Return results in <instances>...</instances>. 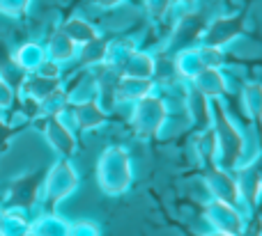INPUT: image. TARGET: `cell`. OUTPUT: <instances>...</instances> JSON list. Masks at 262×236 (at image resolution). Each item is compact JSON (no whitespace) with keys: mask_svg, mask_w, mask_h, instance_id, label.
<instances>
[{"mask_svg":"<svg viewBox=\"0 0 262 236\" xmlns=\"http://www.w3.org/2000/svg\"><path fill=\"white\" fill-rule=\"evenodd\" d=\"M90 3L99 9H115V7H120V5L129 3V0H90Z\"/></svg>","mask_w":262,"mask_h":236,"instance_id":"cell-27","label":"cell"},{"mask_svg":"<svg viewBox=\"0 0 262 236\" xmlns=\"http://www.w3.org/2000/svg\"><path fill=\"white\" fill-rule=\"evenodd\" d=\"M189 85L195 87L209 101H216V99L226 101L228 92H230V81H228L226 69H219V67H205L198 76L191 78Z\"/></svg>","mask_w":262,"mask_h":236,"instance_id":"cell-12","label":"cell"},{"mask_svg":"<svg viewBox=\"0 0 262 236\" xmlns=\"http://www.w3.org/2000/svg\"><path fill=\"white\" fill-rule=\"evenodd\" d=\"M136 48H138V44H136L131 37H113L111 44H108V53H106L104 64H108V67H113L115 71H120V67L124 64V60H127Z\"/></svg>","mask_w":262,"mask_h":236,"instance_id":"cell-21","label":"cell"},{"mask_svg":"<svg viewBox=\"0 0 262 236\" xmlns=\"http://www.w3.org/2000/svg\"><path fill=\"white\" fill-rule=\"evenodd\" d=\"M143 5L154 23H163L172 14V0H143Z\"/></svg>","mask_w":262,"mask_h":236,"instance_id":"cell-22","label":"cell"},{"mask_svg":"<svg viewBox=\"0 0 262 236\" xmlns=\"http://www.w3.org/2000/svg\"><path fill=\"white\" fill-rule=\"evenodd\" d=\"M97 183L111 197H120L134 183V163L127 147L108 145L97 159Z\"/></svg>","mask_w":262,"mask_h":236,"instance_id":"cell-2","label":"cell"},{"mask_svg":"<svg viewBox=\"0 0 262 236\" xmlns=\"http://www.w3.org/2000/svg\"><path fill=\"white\" fill-rule=\"evenodd\" d=\"M62 32L74 41L76 46H83L88 41L97 39L101 35V30L95 25L92 21H88L85 16H72L67 23L62 25Z\"/></svg>","mask_w":262,"mask_h":236,"instance_id":"cell-19","label":"cell"},{"mask_svg":"<svg viewBox=\"0 0 262 236\" xmlns=\"http://www.w3.org/2000/svg\"><path fill=\"white\" fill-rule=\"evenodd\" d=\"M200 0H172V12L175 14H184V12H191V9L198 7Z\"/></svg>","mask_w":262,"mask_h":236,"instance_id":"cell-26","label":"cell"},{"mask_svg":"<svg viewBox=\"0 0 262 236\" xmlns=\"http://www.w3.org/2000/svg\"><path fill=\"white\" fill-rule=\"evenodd\" d=\"M168 117H170V108L168 101L163 99L159 92H152L145 99L131 103V115H129V126L136 138H157L163 131Z\"/></svg>","mask_w":262,"mask_h":236,"instance_id":"cell-3","label":"cell"},{"mask_svg":"<svg viewBox=\"0 0 262 236\" xmlns=\"http://www.w3.org/2000/svg\"><path fill=\"white\" fill-rule=\"evenodd\" d=\"M76 188H78V172L69 159H60L44 177V191L51 206L58 204L64 197H69Z\"/></svg>","mask_w":262,"mask_h":236,"instance_id":"cell-7","label":"cell"},{"mask_svg":"<svg viewBox=\"0 0 262 236\" xmlns=\"http://www.w3.org/2000/svg\"><path fill=\"white\" fill-rule=\"evenodd\" d=\"M203 163H205V188L209 191V200H219V202H226V204H232V206H237V209H242L235 174H232L230 170L219 168L214 159H207V161H203ZM246 218H249V216H246Z\"/></svg>","mask_w":262,"mask_h":236,"instance_id":"cell-6","label":"cell"},{"mask_svg":"<svg viewBox=\"0 0 262 236\" xmlns=\"http://www.w3.org/2000/svg\"><path fill=\"white\" fill-rule=\"evenodd\" d=\"M154 64H157L154 53H149V50H145V48H136L134 53L124 60L122 67H120V76L154 78Z\"/></svg>","mask_w":262,"mask_h":236,"instance_id":"cell-16","label":"cell"},{"mask_svg":"<svg viewBox=\"0 0 262 236\" xmlns=\"http://www.w3.org/2000/svg\"><path fill=\"white\" fill-rule=\"evenodd\" d=\"M249 35V7H242L232 14H219V16L209 18L203 37H200V44L214 46V48H228L232 41Z\"/></svg>","mask_w":262,"mask_h":236,"instance_id":"cell-4","label":"cell"},{"mask_svg":"<svg viewBox=\"0 0 262 236\" xmlns=\"http://www.w3.org/2000/svg\"><path fill=\"white\" fill-rule=\"evenodd\" d=\"M39 236H69V223H64L62 218H44L39 227Z\"/></svg>","mask_w":262,"mask_h":236,"instance_id":"cell-24","label":"cell"},{"mask_svg":"<svg viewBox=\"0 0 262 236\" xmlns=\"http://www.w3.org/2000/svg\"><path fill=\"white\" fill-rule=\"evenodd\" d=\"M212 138H214V151H216V165L223 170L235 172L239 165L249 163V140L244 131L237 126L232 119L228 103L221 99L212 101Z\"/></svg>","mask_w":262,"mask_h":236,"instance_id":"cell-1","label":"cell"},{"mask_svg":"<svg viewBox=\"0 0 262 236\" xmlns=\"http://www.w3.org/2000/svg\"><path fill=\"white\" fill-rule=\"evenodd\" d=\"M203 216L207 220V225L216 232H226L232 236H239L246 227V214L242 209L232 204H226V202L219 200H209L203 209Z\"/></svg>","mask_w":262,"mask_h":236,"instance_id":"cell-8","label":"cell"},{"mask_svg":"<svg viewBox=\"0 0 262 236\" xmlns=\"http://www.w3.org/2000/svg\"><path fill=\"white\" fill-rule=\"evenodd\" d=\"M235 181H237V193H239L242 209L246 216H253L258 211V200H260V186H262V172L253 163H244L235 170Z\"/></svg>","mask_w":262,"mask_h":236,"instance_id":"cell-9","label":"cell"},{"mask_svg":"<svg viewBox=\"0 0 262 236\" xmlns=\"http://www.w3.org/2000/svg\"><path fill=\"white\" fill-rule=\"evenodd\" d=\"M157 92V83L152 78H131V76H120L118 87H115V96L120 103H136V101L145 99L147 94Z\"/></svg>","mask_w":262,"mask_h":236,"instance_id":"cell-14","label":"cell"},{"mask_svg":"<svg viewBox=\"0 0 262 236\" xmlns=\"http://www.w3.org/2000/svg\"><path fill=\"white\" fill-rule=\"evenodd\" d=\"M242 106H244L249 124L255 133L262 122V83L260 81L244 83V87H242Z\"/></svg>","mask_w":262,"mask_h":236,"instance_id":"cell-17","label":"cell"},{"mask_svg":"<svg viewBox=\"0 0 262 236\" xmlns=\"http://www.w3.org/2000/svg\"><path fill=\"white\" fill-rule=\"evenodd\" d=\"M113 37L111 35H104L101 32L97 39L88 41V44L78 46V67L81 69H95V67H101L106 62V53H108V44Z\"/></svg>","mask_w":262,"mask_h":236,"instance_id":"cell-15","label":"cell"},{"mask_svg":"<svg viewBox=\"0 0 262 236\" xmlns=\"http://www.w3.org/2000/svg\"><path fill=\"white\" fill-rule=\"evenodd\" d=\"M69 108H72V122L69 124H72L74 128H78L81 133L97 131V128L106 126V124L113 119V113L106 110L97 99L83 101V103H74V106H69Z\"/></svg>","mask_w":262,"mask_h":236,"instance_id":"cell-11","label":"cell"},{"mask_svg":"<svg viewBox=\"0 0 262 236\" xmlns=\"http://www.w3.org/2000/svg\"><path fill=\"white\" fill-rule=\"evenodd\" d=\"M209 18L205 16L203 9H191V12L180 14V18L175 21V28H172V35L168 37V41L161 46V53L166 55H175L184 48H191V46L200 44V37L205 32V25H207Z\"/></svg>","mask_w":262,"mask_h":236,"instance_id":"cell-5","label":"cell"},{"mask_svg":"<svg viewBox=\"0 0 262 236\" xmlns=\"http://www.w3.org/2000/svg\"><path fill=\"white\" fill-rule=\"evenodd\" d=\"M44 136L49 145L60 154V159H72L78 151V140L74 136V128L60 113H53L44 124Z\"/></svg>","mask_w":262,"mask_h":236,"instance_id":"cell-10","label":"cell"},{"mask_svg":"<svg viewBox=\"0 0 262 236\" xmlns=\"http://www.w3.org/2000/svg\"><path fill=\"white\" fill-rule=\"evenodd\" d=\"M203 236H232V234H226V232H216V229H209L207 234H203Z\"/></svg>","mask_w":262,"mask_h":236,"instance_id":"cell-28","label":"cell"},{"mask_svg":"<svg viewBox=\"0 0 262 236\" xmlns=\"http://www.w3.org/2000/svg\"><path fill=\"white\" fill-rule=\"evenodd\" d=\"M69 236H101V227L92 220H78L69 225Z\"/></svg>","mask_w":262,"mask_h":236,"instance_id":"cell-25","label":"cell"},{"mask_svg":"<svg viewBox=\"0 0 262 236\" xmlns=\"http://www.w3.org/2000/svg\"><path fill=\"white\" fill-rule=\"evenodd\" d=\"M184 110L189 115L191 128L195 133H205L212 126V101L205 94H200L195 87H191L186 83V92H184Z\"/></svg>","mask_w":262,"mask_h":236,"instance_id":"cell-13","label":"cell"},{"mask_svg":"<svg viewBox=\"0 0 262 236\" xmlns=\"http://www.w3.org/2000/svg\"><path fill=\"white\" fill-rule=\"evenodd\" d=\"M78 55V46L64 35L62 30H58L49 41V60L58 64H67V62H74Z\"/></svg>","mask_w":262,"mask_h":236,"instance_id":"cell-20","label":"cell"},{"mask_svg":"<svg viewBox=\"0 0 262 236\" xmlns=\"http://www.w3.org/2000/svg\"><path fill=\"white\" fill-rule=\"evenodd\" d=\"M172 58H175L177 76H180V81H184V83H189L191 78L198 76V73L207 67V64H205V60H203V55H200L198 46H191V48L180 50V53H175Z\"/></svg>","mask_w":262,"mask_h":236,"instance_id":"cell-18","label":"cell"},{"mask_svg":"<svg viewBox=\"0 0 262 236\" xmlns=\"http://www.w3.org/2000/svg\"><path fill=\"white\" fill-rule=\"evenodd\" d=\"M258 209L262 211V186H260V200H258Z\"/></svg>","mask_w":262,"mask_h":236,"instance_id":"cell-29","label":"cell"},{"mask_svg":"<svg viewBox=\"0 0 262 236\" xmlns=\"http://www.w3.org/2000/svg\"><path fill=\"white\" fill-rule=\"evenodd\" d=\"M44 50L39 48L37 44H28L21 48V64L26 69H39L44 64Z\"/></svg>","mask_w":262,"mask_h":236,"instance_id":"cell-23","label":"cell"}]
</instances>
